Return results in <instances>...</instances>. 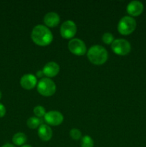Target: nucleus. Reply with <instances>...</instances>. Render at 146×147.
I'll use <instances>...</instances> for the list:
<instances>
[{"instance_id":"nucleus-1","label":"nucleus","mask_w":146,"mask_h":147,"mask_svg":"<svg viewBox=\"0 0 146 147\" xmlns=\"http://www.w3.org/2000/svg\"><path fill=\"white\" fill-rule=\"evenodd\" d=\"M31 38L36 45L44 47L52 42L53 34L48 27L42 24H38L31 30Z\"/></svg>"},{"instance_id":"nucleus-2","label":"nucleus","mask_w":146,"mask_h":147,"mask_svg":"<svg viewBox=\"0 0 146 147\" xmlns=\"http://www.w3.org/2000/svg\"><path fill=\"white\" fill-rule=\"evenodd\" d=\"M87 58L90 62L96 65H101L108 59V53L102 46L95 45L89 49L87 51Z\"/></svg>"},{"instance_id":"nucleus-3","label":"nucleus","mask_w":146,"mask_h":147,"mask_svg":"<svg viewBox=\"0 0 146 147\" xmlns=\"http://www.w3.org/2000/svg\"><path fill=\"white\" fill-rule=\"evenodd\" d=\"M136 21L130 16L122 17L117 24V30L123 35H129L135 31L136 28Z\"/></svg>"},{"instance_id":"nucleus-4","label":"nucleus","mask_w":146,"mask_h":147,"mask_svg":"<svg viewBox=\"0 0 146 147\" xmlns=\"http://www.w3.org/2000/svg\"><path fill=\"white\" fill-rule=\"evenodd\" d=\"M37 91L40 95L45 97L52 96L56 92V85L53 80L48 78L41 79L37 83Z\"/></svg>"},{"instance_id":"nucleus-5","label":"nucleus","mask_w":146,"mask_h":147,"mask_svg":"<svg viewBox=\"0 0 146 147\" xmlns=\"http://www.w3.org/2000/svg\"><path fill=\"white\" fill-rule=\"evenodd\" d=\"M111 48L115 54L123 56L130 53L131 45L125 39H117L112 43Z\"/></svg>"},{"instance_id":"nucleus-6","label":"nucleus","mask_w":146,"mask_h":147,"mask_svg":"<svg viewBox=\"0 0 146 147\" xmlns=\"http://www.w3.org/2000/svg\"><path fill=\"white\" fill-rule=\"evenodd\" d=\"M77 25L72 20H67L62 24L60 27V34L66 40L73 39L77 33Z\"/></svg>"},{"instance_id":"nucleus-7","label":"nucleus","mask_w":146,"mask_h":147,"mask_svg":"<svg viewBox=\"0 0 146 147\" xmlns=\"http://www.w3.org/2000/svg\"><path fill=\"white\" fill-rule=\"evenodd\" d=\"M68 48L72 54L77 56H82L87 52L85 44L82 40L78 38H73L68 43Z\"/></svg>"},{"instance_id":"nucleus-8","label":"nucleus","mask_w":146,"mask_h":147,"mask_svg":"<svg viewBox=\"0 0 146 147\" xmlns=\"http://www.w3.org/2000/svg\"><path fill=\"white\" fill-rule=\"evenodd\" d=\"M44 119L46 123L50 126H59L64 121V116L60 112L57 111H51L46 113Z\"/></svg>"},{"instance_id":"nucleus-9","label":"nucleus","mask_w":146,"mask_h":147,"mask_svg":"<svg viewBox=\"0 0 146 147\" xmlns=\"http://www.w3.org/2000/svg\"><path fill=\"white\" fill-rule=\"evenodd\" d=\"M20 85L26 90H31L37 86V79L32 74H24L20 79Z\"/></svg>"},{"instance_id":"nucleus-10","label":"nucleus","mask_w":146,"mask_h":147,"mask_svg":"<svg viewBox=\"0 0 146 147\" xmlns=\"http://www.w3.org/2000/svg\"><path fill=\"white\" fill-rule=\"evenodd\" d=\"M144 6L143 3L139 1H132L127 4V12L130 17H137L143 13Z\"/></svg>"},{"instance_id":"nucleus-11","label":"nucleus","mask_w":146,"mask_h":147,"mask_svg":"<svg viewBox=\"0 0 146 147\" xmlns=\"http://www.w3.org/2000/svg\"><path fill=\"white\" fill-rule=\"evenodd\" d=\"M44 75L48 78L55 77L60 72V66L55 62H49L44 65L42 70Z\"/></svg>"},{"instance_id":"nucleus-12","label":"nucleus","mask_w":146,"mask_h":147,"mask_svg":"<svg viewBox=\"0 0 146 147\" xmlns=\"http://www.w3.org/2000/svg\"><path fill=\"white\" fill-rule=\"evenodd\" d=\"M60 22V16L54 11L47 13L44 17V22L47 27H55Z\"/></svg>"},{"instance_id":"nucleus-13","label":"nucleus","mask_w":146,"mask_h":147,"mask_svg":"<svg viewBox=\"0 0 146 147\" xmlns=\"http://www.w3.org/2000/svg\"><path fill=\"white\" fill-rule=\"evenodd\" d=\"M38 136L44 142H48L52 137V130L46 124H41L38 129Z\"/></svg>"},{"instance_id":"nucleus-14","label":"nucleus","mask_w":146,"mask_h":147,"mask_svg":"<svg viewBox=\"0 0 146 147\" xmlns=\"http://www.w3.org/2000/svg\"><path fill=\"white\" fill-rule=\"evenodd\" d=\"M27 140V136L21 132L15 134L12 137V142L16 146H23L26 143Z\"/></svg>"},{"instance_id":"nucleus-15","label":"nucleus","mask_w":146,"mask_h":147,"mask_svg":"<svg viewBox=\"0 0 146 147\" xmlns=\"http://www.w3.org/2000/svg\"><path fill=\"white\" fill-rule=\"evenodd\" d=\"M27 125L29 129H35L41 125V120L37 117H30L27 119Z\"/></svg>"},{"instance_id":"nucleus-16","label":"nucleus","mask_w":146,"mask_h":147,"mask_svg":"<svg viewBox=\"0 0 146 147\" xmlns=\"http://www.w3.org/2000/svg\"><path fill=\"white\" fill-rule=\"evenodd\" d=\"M81 147H94V142L90 136H84L80 141Z\"/></svg>"},{"instance_id":"nucleus-17","label":"nucleus","mask_w":146,"mask_h":147,"mask_svg":"<svg viewBox=\"0 0 146 147\" xmlns=\"http://www.w3.org/2000/svg\"><path fill=\"white\" fill-rule=\"evenodd\" d=\"M34 115L37 116V118H42L44 117L46 114V111L43 106H37L34 108Z\"/></svg>"},{"instance_id":"nucleus-18","label":"nucleus","mask_w":146,"mask_h":147,"mask_svg":"<svg viewBox=\"0 0 146 147\" xmlns=\"http://www.w3.org/2000/svg\"><path fill=\"white\" fill-rule=\"evenodd\" d=\"M70 136L73 140H80L82 139V132L77 129H72L70 130Z\"/></svg>"},{"instance_id":"nucleus-19","label":"nucleus","mask_w":146,"mask_h":147,"mask_svg":"<svg viewBox=\"0 0 146 147\" xmlns=\"http://www.w3.org/2000/svg\"><path fill=\"white\" fill-rule=\"evenodd\" d=\"M102 40L103 42L106 45H110L114 41V37L113 34L110 32H105L102 37Z\"/></svg>"},{"instance_id":"nucleus-20","label":"nucleus","mask_w":146,"mask_h":147,"mask_svg":"<svg viewBox=\"0 0 146 147\" xmlns=\"http://www.w3.org/2000/svg\"><path fill=\"white\" fill-rule=\"evenodd\" d=\"M6 114V108L3 104L0 103V118H2Z\"/></svg>"},{"instance_id":"nucleus-21","label":"nucleus","mask_w":146,"mask_h":147,"mask_svg":"<svg viewBox=\"0 0 146 147\" xmlns=\"http://www.w3.org/2000/svg\"><path fill=\"white\" fill-rule=\"evenodd\" d=\"M37 78H42L44 76V73H43L42 70H39V71L37 72Z\"/></svg>"},{"instance_id":"nucleus-22","label":"nucleus","mask_w":146,"mask_h":147,"mask_svg":"<svg viewBox=\"0 0 146 147\" xmlns=\"http://www.w3.org/2000/svg\"><path fill=\"white\" fill-rule=\"evenodd\" d=\"M1 147H16L13 144H6L3 145Z\"/></svg>"},{"instance_id":"nucleus-23","label":"nucleus","mask_w":146,"mask_h":147,"mask_svg":"<svg viewBox=\"0 0 146 147\" xmlns=\"http://www.w3.org/2000/svg\"><path fill=\"white\" fill-rule=\"evenodd\" d=\"M21 147H32V146H30V145H28V144H24V145H23V146H21Z\"/></svg>"},{"instance_id":"nucleus-24","label":"nucleus","mask_w":146,"mask_h":147,"mask_svg":"<svg viewBox=\"0 0 146 147\" xmlns=\"http://www.w3.org/2000/svg\"><path fill=\"white\" fill-rule=\"evenodd\" d=\"M1 96H2V94H1V92L0 91V99L1 98Z\"/></svg>"}]
</instances>
